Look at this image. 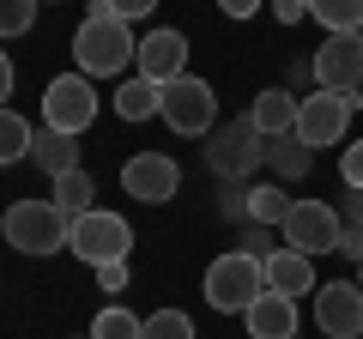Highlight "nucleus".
I'll return each mask as SVG.
<instances>
[{"label": "nucleus", "instance_id": "b1692460", "mask_svg": "<svg viewBox=\"0 0 363 339\" xmlns=\"http://www.w3.org/2000/svg\"><path fill=\"white\" fill-rule=\"evenodd\" d=\"M140 315L133 309H121V303H104L97 309V321H91V339H140Z\"/></svg>", "mask_w": 363, "mask_h": 339}, {"label": "nucleus", "instance_id": "e433bc0d", "mask_svg": "<svg viewBox=\"0 0 363 339\" xmlns=\"http://www.w3.org/2000/svg\"><path fill=\"white\" fill-rule=\"evenodd\" d=\"M85 339H91V333H85Z\"/></svg>", "mask_w": 363, "mask_h": 339}, {"label": "nucleus", "instance_id": "c756f323", "mask_svg": "<svg viewBox=\"0 0 363 339\" xmlns=\"http://www.w3.org/2000/svg\"><path fill=\"white\" fill-rule=\"evenodd\" d=\"M303 13H309L303 0H272V18H279V25H303Z\"/></svg>", "mask_w": 363, "mask_h": 339}, {"label": "nucleus", "instance_id": "9b49d317", "mask_svg": "<svg viewBox=\"0 0 363 339\" xmlns=\"http://www.w3.org/2000/svg\"><path fill=\"white\" fill-rule=\"evenodd\" d=\"M315 327L327 339H363V285H351V279L315 285Z\"/></svg>", "mask_w": 363, "mask_h": 339}, {"label": "nucleus", "instance_id": "6e6552de", "mask_svg": "<svg viewBox=\"0 0 363 339\" xmlns=\"http://www.w3.org/2000/svg\"><path fill=\"white\" fill-rule=\"evenodd\" d=\"M357 104H363L357 91H315V97H303V109H297V140L309 145V152H315V145H339Z\"/></svg>", "mask_w": 363, "mask_h": 339}, {"label": "nucleus", "instance_id": "7ed1b4c3", "mask_svg": "<svg viewBox=\"0 0 363 339\" xmlns=\"http://www.w3.org/2000/svg\"><path fill=\"white\" fill-rule=\"evenodd\" d=\"M260 291H267V261L248 255V248H230V255H218L206 267V303L218 315H242Z\"/></svg>", "mask_w": 363, "mask_h": 339}, {"label": "nucleus", "instance_id": "7c9ffc66", "mask_svg": "<svg viewBox=\"0 0 363 339\" xmlns=\"http://www.w3.org/2000/svg\"><path fill=\"white\" fill-rule=\"evenodd\" d=\"M339 255H351V261H363V224H345V236H339Z\"/></svg>", "mask_w": 363, "mask_h": 339}, {"label": "nucleus", "instance_id": "4468645a", "mask_svg": "<svg viewBox=\"0 0 363 339\" xmlns=\"http://www.w3.org/2000/svg\"><path fill=\"white\" fill-rule=\"evenodd\" d=\"M242 327H248V339H297V297L260 291V297L242 309Z\"/></svg>", "mask_w": 363, "mask_h": 339}, {"label": "nucleus", "instance_id": "ddd939ff", "mask_svg": "<svg viewBox=\"0 0 363 339\" xmlns=\"http://www.w3.org/2000/svg\"><path fill=\"white\" fill-rule=\"evenodd\" d=\"M140 79H152V85H169V79H182L188 73V37H182L176 25H157V30H145L140 37Z\"/></svg>", "mask_w": 363, "mask_h": 339}, {"label": "nucleus", "instance_id": "f704fd0d", "mask_svg": "<svg viewBox=\"0 0 363 339\" xmlns=\"http://www.w3.org/2000/svg\"><path fill=\"white\" fill-rule=\"evenodd\" d=\"M357 285H363V261H357Z\"/></svg>", "mask_w": 363, "mask_h": 339}, {"label": "nucleus", "instance_id": "412c9836", "mask_svg": "<svg viewBox=\"0 0 363 339\" xmlns=\"http://www.w3.org/2000/svg\"><path fill=\"white\" fill-rule=\"evenodd\" d=\"M267 164L285 176V182H297V176H309V164H315V152L297 140V133H279V140H267Z\"/></svg>", "mask_w": 363, "mask_h": 339}, {"label": "nucleus", "instance_id": "c9c22d12", "mask_svg": "<svg viewBox=\"0 0 363 339\" xmlns=\"http://www.w3.org/2000/svg\"><path fill=\"white\" fill-rule=\"evenodd\" d=\"M303 6H309V0H303Z\"/></svg>", "mask_w": 363, "mask_h": 339}, {"label": "nucleus", "instance_id": "f8f14e48", "mask_svg": "<svg viewBox=\"0 0 363 339\" xmlns=\"http://www.w3.org/2000/svg\"><path fill=\"white\" fill-rule=\"evenodd\" d=\"M315 85L321 91H357L363 97V37H327L315 49Z\"/></svg>", "mask_w": 363, "mask_h": 339}, {"label": "nucleus", "instance_id": "9d476101", "mask_svg": "<svg viewBox=\"0 0 363 339\" xmlns=\"http://www.w3.org/2000/svg\"><path fill=\"white\" fill-rule=\"evenodd\" d=\"M121 188H128L133 200H145V206H164L182 188V164L169 152H133L128 164H121Z\"/></svg>", "mask_w": 363, "mask_h": 339}, {"label": "nucleus", "instance_id": "f03ea898", "mask_svg": "<svg viewBox=\"0 0 363 339\" xmlns=\"http://www.w3.org/2000/svg\"><path fill=\"white\" fill-rule=\"evenodd\" d=\"M0 236H6L18 255H55V248H67V236H73V218H67L55 200H13L6 218H0Z\"/></svg>", "mask_w": 363, "mask_h": 339}, {"label": "nucleus", "instance_id": "dca6fc26", "mask_svg": "<svg viewBox=\"0 0 363 339\" xmlns=\"http://www.w3.org/2000/svg\"><path fill=\"white\" fill-rule=\"evenodd\" d=\"M267 291H285V297L315 291V261L297 255V248H272V255H267Z\"/></svg>", "mask_w": 363, "mask_h": 339}, {"label": "nucleus", "instance_id": "2f4dec72", "mask_svg": "<svg viewBox=\"0 0 363 339\" xmlns=\"http://www.w3.org/2000/svg\"><path fill=\"white\" fill-rule=\"evenodd\" d=\"M13 55H6V49H0V104H6V97H13Z\"/></svg>", "mask_w": 363, "mask_h": 339}, {"label": "nucleus", "instance_id": "423d86ee", "mask_svg": "<svg viewBox=\"0 0 363 339\" xmlns=\"http://www.w3.org/2000/svg\"><path fill=\"white\" fill-rule=\"evenodd\" d=\"M67 248H73L85 267H109V261H128L133 248V224L121 218V212H104L91 206L85 218H73V236H67Z\"/></svg>", "mask_w": 363, "mask_h": 339}, {"label": "nucleus", "instance_id": "393cba45", "mask_svg": "<svg viewBox=\"0 0 363 339\" xmlns=\"http://www.w3.org/2000/svg\"><path fill=\"white\" fill-rule=\"evenodd\" d=\"M140 339H194V321H188V309H157L145 315Z\"/></svg>", "mask_w": 363, "mask_h": 339}, {"label": "nucleus", "instance_id": "f3484780", "mask_svg": "<svg viewBox=\"0 0 363 339\" xmlns=\"http://www.w3.org/2000/svg\"><path fill=\"white\" fill-rule=\"evenodd\" d=\"M30 164L49 170V182H55V176L79 170V140H73V133H55V128H37V140H30Z\"/></svg>", "mask_w": 363, "mask_h": 339}, {"label": "nucleus", "instance_id": "72a5a7b5", "mask_svg": "<svg viewBox=\"0 0 363 339\" xmlns=\"http://www.w3.org/2000/svg\"><path fill=\"white\" fill-rule=\"evenodd\" d=\"M345 212H351V224H363V188H351V200H345Z\"/></svg>", "mask_w": 363, "mask_h": 339}, {"label": "nucleus", "instance_id": "aec40b11", "mask_svg": "<svg viewBox=\"0 0 363 339\" xmlns=\"http://www.w3.org/2000/svg\"><path fill=\"white\" fill-rule=\"evenodd\" d=\"M55 206H61L67 218H85V212L97 206V182H91L85 170H67V176H55Z\"/></svg>", "mask_w": 363, "mask_h": 339}, {"label": "nucleus", "instance_id": "1a4fd4ad", "mask_svg": "<svg viewBox=\"0 0 363 339\" xmlns=\"http://www.w3.org/2000/svg\"><path fill=\"white\" fill-rule=\"evenodd\" d=\"M339 236H345V218H339L333 206H321V200H297L285 218V248H297V255H333Z\"/></svg>", "mask_w": 363, "mask_h": 339}, {"label": "nucleus", "instance_id": "c85d7f7f", "mask_svg": "<svg viewBox=\"0 0 363 339\" xmlns=\"http://www.w3.org/2000/svg\"><path fill=\"white\" fill-rule=\"evenodd\" d=\"M97 285H104V291H121V285H128V261H109V267H97Z\"/></svg>", "mask_w": 363, "mask_h": 339}, {"label": "nucleus", "instance_id": "f257e3e1", "mask_svg": "<svg viewBox=\"0 0 363 339\" xmlns=\"http://www.w3.org/2000/svg\"><path fill=\"white\" fill-rule=\"evenodd\" d=\"M140 55V37L128 30V18H109V13H91L85 25L73 30V61L85 79H116L133 67Z\"/></svg>", "mask_w": 363, "mask_h": 339}, {"label": "nucleus", "instance_id": "a878e982", "mask_svg": "<svg viewBox=\"0 0 363 339\" xmlns=\"http://www.w3.org/2000/svg\"><path fill=\"white\" fill-rule=\"evenodd\" d=\"M37 6L43 0H0V37H25L37 25Z\"/></svg>", "mask_w": 363, "mask_h": 339}, {"label": "nucleus", "instance_id": "4be33fe9", "mask_svg": "<svg viewBox=\"0 0 363 339\" xmlns=\"http://www.w3.org/2000/svg\"><path fill=\"white\" fill-rule=\"evenodd\" d=\"M30 140H37V128H30L18 109L0 104V164H18V157H30Z\"/></svg>", "mask_w": 363, "mask_h": 339}, {"label": "nucleus", "instance_id": "6ab92c4d", "mask_svg": "<svg viewBox=\"0 0 363 339\" xmlns=\"http://www.w3.org/2000/svg\"><path fill=\"white\" fill-rule=\"evenodd\" d=\"M309 18L327 25V37H357L363 30V0H309Z\"/></svg>", "mask_w": 363, "mask_h": 339}, {"label": "nucleus", "instance_id": "0eeeda50", "mask_svg": "<svg viewBox=\"0 0 363 339\" xmlns=\"http://www.w3.org/2000/svg\"><path fill=\"white\" fill-rule=\"evenodd\" d=\"M91 121H97V91H91V79H85V73L49 79V91H43V128L73 133V140H79Z\"/></svg>", "mask_w": 363, "mask_h": 339}, {"label": "nucleus", "instance_id": "39448f33", "mask_svg": "<svg viewBox=\"0 0 363 339\" xmlns=\"http://www.w3.org/2000/svg\"><path fill=\"white\" fill-rule=\"evenodd\" d=\"M260 157H267V140H260L255 116H236V121H224V128L206 133V164H212V176H224V182L255 176Z\"/></svg>", "mask_w": 363, "mask_h": 339}, {"label": "nucleus", "instance_id": "bb28decb", "mask_svg": "<svg viewBox=\"0 0 363 339\" xmlns=\"http://www.w3.org/2000/svg\"><path fill=\"white\" fill-rule=\"evenodd\" d=\"M152 6H157V0H97L91 13H109V18H128V25H133V18H145Z\"/></svg>", "mask_w": 363, "mask_h": 339}, {"label": "nucleus", "instance_id": "cd10ccee", "mask_svg": "<svg viewBox=\"0 0 363 339\" xmlns=\"http://www.w3.org/2000/svg\"><path fill=\"white\" fill-rule=\"evenodd\" d=\"M339 176H345V188H363V140L345 145V157H339Z\"/></svg>", "mask_w": 363, "mask_h": 339}, {"label": "nucleus", "instance_id": "a211bd4d", "mask_svg": "<svg viewBox=\"0 0 363 339\" xmlns=\"http://www.w3.org/2000/svg\"><path fill=\"white\" fill-rule=\"evenodd\" d=\"M291 206H297V200L285 194V182H255V188H248V224H260V230H267V224L285 230Z\"/></svg>", "mask_w": 363, "mask_h": 339}, {"label": "nucleus", "instance_id": "5701e85b", "mask_svg": "<svg viewBox=\"0 0 363 339\" xmlns=\"http://www.w3.org/2000/svg\"><path fill=\"white\" fill-rule=\"evenodd\" d=\"M116 116L121 121H152L157 116V85L152 79H128V85L116 91Z\"/></svg>", "mask_w": 363, "mask_h": 339}, {"label": "nucleus", "instance_id": "473e14b6", "mask_svg": "<svg viewBox=\"0 0 363 339\" xmlns=\"http://www.w3.org/2000/svg\"><path fill=\"white\" fill-rule=\"evenodd\" d=\"M218 6H224L230 18H255V6H260V0H218Z\"/></svg>", "mask_w": 363, "mask_h": 339}, {"label": "nucleus", "instance_id": "2eb2a0df", "mask_svg": "<svg viewBox=\"0 0 363 339\" xmlns=\"http://www.w3.org/2000/svg\"><path fill=\"white\" fill-rule=\"evenodd\" d=\"M297 109H303V97H291V91H279V85H272V91L255 97V109H248V116H255L260 140H279V133H297Z\"/></svg>", "mask_w": 363, "mask_h": 339}, {"label": "nucleus", "instance_id": "20e7f679", "mask_svg": "<svg viewBox=\"0 0 363 339\" xmlns=\"http://www.w3.org/2000/svg\"><path fill=\"white\" fill-rule=\"evenodd\" d=\"M157 116L169 121V133L200 140V133L218 128V91H212L206 79L182 73V79H169V85H157Z\"/></svg>", "mask_w": 363, "mask_h": 339}]
</instances>
